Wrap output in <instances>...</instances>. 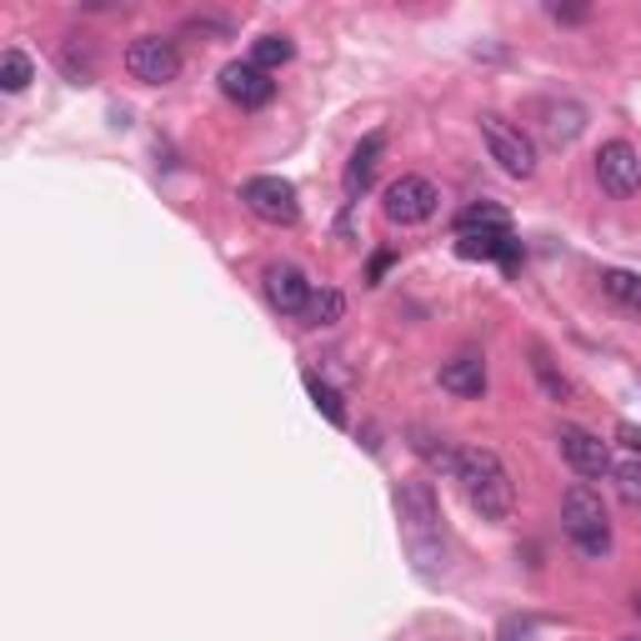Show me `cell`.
Masks as SVG:
<instances>
[{"label": "cell", "instance_id": "ac0fdd59", "mask_svg": "<svg viewBox=\"0 0 641 641\" xmlns=\"http://www.w3.org/2000/svg\"><path fill=\"white\" fill-rule=\"evenodd\" d=\"M341 316H347V296L331 291V286H321V291H311V306L301 311L306 327H337Z\"/></svg>", "mask_w": 641, "mask_h": 641}, {"label": "cell", "instance_id": "9a60e30c", "mask_svg": "<svg viewBox=\"0 0 641 641\" xmlns=\"http://www.w3.org/2000/svg\"><path fill=\"white\" fill-rule=\"evenodd\" d=\"M442 386L452 391V396H486V361L482 356H472V351H466V356H452L442 366Z\"/></svg>", "mask_w": 641, "mask_h": 641}, {"label": "cell", "instance_id": "8992f818", "mask_svg": "<svg viewBox=\"0 0 641 641\" xmlns=\"http://www.w3.org/2000/svg\"><path fill=\"white\" fill-rule=\"evenodd\" d=\"M241 200L251 216H261V221H271V226H296V216H301L296 186L281 176H251L241 186Z\"/></svg>", "mask_w": 641, "mask_h": 641}, {"label": "cell", "instance_id": "5b68a950", "mask_svg": "<svg viewBox=\"0 0 641 641\" xmlns=\"http://www.w3.org/2000/svg\"><path fill=\"white\" fill-rule=\"evenodd\" d=\"M436 206H442V190H436L426 176H401V180H391L386 196H381V210H386L391 226H421V221H432Z\"/></svg>", "mask_w": 641, "mask_h": 641}, {"label": "cell", "instance_id": "ffe728a7", "mask_svg": "<svg viewBox=\"0 0 641 641\" xmlns=\"http://www.w3.org/2000/svg\"><path fill=\"white\" fill-rule=\"evenodd\" d=\"M291 55H296V45L286 41V35H261V41L251 45V65H256V71H266V75H271L276 65H286Z\"/></svg>", "mask_w": 641, "mask_h": 641}, {"label": "cell", "instance_id": "6da1fadb", "mask_svg": "<svg viewBox=\"0 0 641 641\" xmlns=\"http://www.w3.org/2000/svg\"><path fill=\"white\" fill-rule=\"evenodd\" d=\"M396 511H401V541H406L411 561L426 577H436L446 567V537H442V506H436L432 482H401Z\"/></svg>", "mask_w": 641, "mask_h": 641}, {"label": "cell", "instance_id": "4fadbf2b", "mask_svg": "<svg viewBox=\"0 0 641 641\" xmlns=\"http://www.w3.org/2000/svg\"><path fill=\"white\" fill-rule=\"evenodd\" d=\"M381 156H386V131H371V136H361V146L351 151V161H347V196H361V190L371 186Z\"/></svg>", "mask_w": 641, "mask_h": 641}, {"label": "cell", "instance_id": "3957f363", "mask_svg": "<svg viewBox=\"0 0 641 641\" xmlns=\"http://www.w3.org/2000/svg\"><path fill=\"white\" fill-rule=\"evenodd\" d=\"M561 526L567 537L577 541L581 557H607L611 551V521H607V506L591 486H567L561 496Z\"/></svg>", "mask_w": 641, "mask_h": 641}, {"label": "cell", "instance_id": "d6986e66", "mask_svg": "<svg viewBox=\"0 0 641 641\" xmlns=\"http://www.w3.org/2000/svg\"><path fill=\"white\" fill-rule=\"evenodd\" d=\"M601 291L627 311H641V276L637 271H601Z\"/></svg>", "mask_w": 641, "mask_h": 641}, {"label": "cell", "instance_id": "2e32d148", "mask_svg": "<svg viewBox=\"0 0 641 641\" xmlns=\"http://www.w3.org/2000/svg\"><path fill=\"white\" fill-rule=\"evenodd\" d=\"M472 231H511V216H506L496 200H482V206H466L456 216V236H472Z\"/></svg>", "mask_w": 641, "mask_h": 641}, {"label": "cell", "instance_id": "7a4b0ae2", "mask_svg": "<svg viewBox=\"0 0 641 641\" xmlns=\"http://www.w3.org/2000/svg\"><path fill=\"white\" fill-rule=\"evenodd\" d=\"M456 486H462L466 506H472L482 521H506L516 511V486H511V472L502 466V456L492 446H462L456 456Z\"/></svg>", "mask_w": 641, "mask_h": 641}, {"label": "cell", "instance_id": "484cf974", "mask_svg": "<svg viewBox=\"0 0 641 641\" xmlns=\"http://www.w3.org/2000/svg\"><path fill=\"white\" fill-rule=\"evenodd\" d=\"M551 21H587V11H577V6H547Z\"/></svg>", "mask_w": 641, "mask_h": 641}, {"label": "cell", "instance_id": "7c38bea8", "mask_svg": "<svg viewBox=\"0 0 641 641\" xmlns=\"http://www.w3.org/2000/svg\"><path fill=\"white\" fill-rule=\"evenodd\" d=\"M456 251L466 261H502L506 271H516L521 261V241L511 231H472V236H456Z\"/></svg>", "mask_w": 641, "mask_h": 641}, {"label": "cell", "instance_id": "7402d4cb", "mask_svg": "<svg viewBox=\"0 0 641 641\" xmlns=\"http://www.w3.org/2000/svg\"><path fill=\"white\" fill-rule=\"evenodd\" d=\"M35 81V65H31V55H21V51H6L0 55V85H6V91H25V85Z\"/></svg>", "mask_w": 641, "mask_h": 641}, {"label": "cell", "instance_id": "e0dca14e", "mask_svg": "<svg viewBox=\"0 0 641 641\" xmlns=\"http://www.w3.org/2000/svg\"><path fill=\"white\" fill-rule=\"evenodd\" d=\"M411 446L426 456V466H432V472L456 476V456H462V446H446V436H432L426 426H416V442H411Z\"/></svg>", "mask_w": 641, "mask_h": 641}, {"label": "cell", "instance_id": "5bb4252c", "mask_svg": "<svg viewBox=\"0 0 641 641\" xmlns=\"http://www.w3.org/2000/svg\"><path fill=\"white\" fill-rule=\"evenodd\" d=\"M541 131H547V141L551 146H571V141L587 131V111H581L577 101H547L541 105Z\"/></svg>", "mask_w": 641, "mask_h": 641}, {"label": "cell", "instance_id": "8fae6325", "mask_svg": "<svg viewBox=\"0 0 641 641\" xmlns=\"http://www.w3.org/2000/svg\"><path fill=\"white\" fill-rule=\"evenodd\" d=\"M311 291L316 286L306 281V271L301 266H271V271H266V296H271V306L281 316H301L306 306H311Z\"/></svg>", "mask_w": 641, "mask_h": 641}, {"label": "cell", "instance_id": "d4e9b609", "mask_svg": "<svg viewBox=\"0 0 641 641\" xmlns=\"http://www.w3.org/2000/svg\"><path fill=\"white\" fill-rule=\"evenodd\" d=\"M617 436H621V446H631V452H641V426H631V421H621V426H617Z\"/></svg>", "mask_w": 641, "mask_h": 641}, {"label": "cell", "instance_id": "603a6c76", "mask_svg": "<svg viewBox=\"0 0 641 641\" xmlns=\"http://www.w3.org/2000/svg\"><path fill=\"white\" fill-rule=\"evenodd\" d=\"M306 391H311V401H316V411L331 421V426H347V406H341V396L327 386L321 376H306Z\"/></svg>", "mask_w": 641, "mask_h": 641}, {"label": "cell", "instance_id": "44dd1931", "mask_svg": "<svg viewBox=\"0 0 641 641\" xmlns=\"http://www.w3.org/2000/svg\"><path fill=\"white\" fill-rule=\"evenodd\" d=\"M531 371H537V381H541V391H547L551 401H567L571 396V381L561 376L557 366H551V356H547V347H531Z\"/></svg>", "mask_w": 641, "mask_h": 641}, {"label": "cell", "instance_id": "277c9868", "mask_svg": "<svg viewBox=\"0 0 641 641\" xmlns=\"http://www.w3.org/2000/svg\"><path fill=\"white\" fill-rule=\"evenodd\" d=\"M482 141H486L492 161L506 170V176H516V180H531V176H537V146H531V136H526L516 121H506V116H496V111H486V116H482Z\"/></svg>", "mask_w": 641, "mask_h": 641}, {"label": "cell", "instance_id": "cb8c5ba5", "mask_svg": "<svg viewBox=\"0 0 641 641\" xmlns=\"http://www.w3.org/2000/svg\"><path fill=\"white\" fill-rule=\"evenodd\" d=\"M611 482H617V496L641 511V462H627V466H611Z\"/></svg>", "mask_w": 641, "mask_h": 641}, {"label": "cell", "instance_id": "9c48e42d", "mask_svg": "<svg viewBox=\"0 0 641 641\" xmlns=\"http://www.w3.org/2000/svg\"><path fill=\"white\" fill-rule=\"evenodd\" d=\"M126 71L146 85H166L180 75V51L170 41H161V35H141L126 51Z\"/></svg>", "mask_w": 641, "mask_h": 641}, {"label": "cell", "instance_id": "ba28073f", "mask_svg": "<svg viewBox=\"0 0 641 641\" xmlns=\"http://www.w3.org/2000/svg\"><path fill=\"white\" fill-rule=\"evenodd\" d=\"M557 446L561 456H567V466L577 476H587V482H601V476H611V452L601 436H591L587 426H557Z\"/></svg>", "mask_w": 641, "mask_h": 641}, {"label": "cell", "instance_id": "30bf717a", "mask_svg": "<svg viewBox=\"0 0 641 641\" xmlns=\"http://www.w3.org/2000/svg\"><path fill=\"white\" fill-rule=\"evenodd\" d=\"M221 95L241 111H261V105L276 101V81L266 71H256L251 61H231L221 65Z\"/></svg>", "mask_w": 641, "mask_h": 641}, {"label": "cell", "instance_id": "52a82bcc", "mask_svg": "<svg viewBox=\"0 0 641 641\" xmlns=\"http://www.w3.org/2000/svg\"><path fill=\"white\" fill-rule=\"evenodd\" d=\"M597 180L611 200H631L641 190V151L631 141H607L597 151Z\"/></svg>", "mask_w": 641, "mask_h": 641}]
</instances>
